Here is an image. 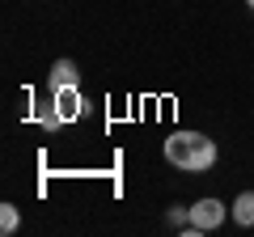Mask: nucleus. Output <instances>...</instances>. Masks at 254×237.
<instances>
[{
	"label": "nucleus",
	"instance_id": "obj_7",
	"mask_svg": "<svg viewBox=\"0 0 254 237\" xmlns=\"http://www.w3.org/2000/svg\"><path fill=\"white\" fill-rule=\"evenodd\" d=\"M17 225H21L17 203H0V233H17Z\"/></svg>",
	"mask_w": 254,
	"mask_h": 237
},
{
	"label": "nucleus",
	"instance_id": "obj_6",
	"mask_svg": "<svg viewBox=\"0 0 254 237\" xmlns=\"http://www.w3.org/2000/svg\"><path fill=\"white\" fill-rule=\"evenodd\" d=\"M165 225L170 229H187L190 225V208L187 203H170V208H165Z\"/></svg>",
	"mask_w": 254,
	"mask_h": 237
},
{
	"label": "nucleus",
	"instance_id": "obj_5",
	"mask_svg": "<svg viewBox=\"0 0 254 237\" xmlns=\"http://www.w3.org/2000/svg\"><path fill=\"white\" fill-rule=\"evenodd\" d=\"M229 216H233V225L242 229H254V191H242L233 203H229Z\"/></svg>",
	"mask_w": 254,
	"mask_h": 237
},
{
	"label": "nucleus",
	"instance_id": "obj_4",
	"mask_svg": "<svg viewBox=\"0 0 254 237\" xmlns=\"http://www.w3.org/2000/svg\"><path fill=\"white\" fill-rule=\"evenodd\" d=\"M47 85H51V93H55V89H68V85H81V72H76L72 59H55V64H51V76H47Z\"/></svg>",
	"mask_w": 254,
	"mask_h": 237
},
{
	"label": "nucleus",
	"instance_id": "obj_3",
	"mask_svg": "<svg viewBox=\"0 0 254 237\" xmlns=\"http://www.w3.org/2000/svg\"><path fill=\"white\" fill-rule=\"evenodd\" d=\"M51 106H55V115H60L64 123H72V118H81L85 98H81L76 85H68V89H55V93H51Z\"/></svg>",
	"mask_w": 254,
	"mask_h": 237
},
{
	"label": "nucleus",
	"instance_id": "obj_8",
	"mask_svg": "<svg viewBox=\"0 0 254 237\" xmlns=\"http://www.w3.org/2000/svg\"><path fill=\"white\" fill-rule=\"evenodd\" d=\"M246 4H250V9H254V0H246Z\"/></svg>",
	"mask_w": 254,
	"mask_h": 237
},
{
	"label": "nucleus",
	"instance_id": "obj_2",
	"mask_svg": "<svg viewBox=\"0 0 254 237\" xmlns=\"http://www.w3.org/2000/svg\"><path fill=\"white\" fill-rule=\"evenodd\" d=\"M225 216H229V208L220 199H195V203H190V225L182 229V233H187V237L216 233V229L225 225Z\"/></svg>",
	"mask_w": 254,
	"mask_h": 237
},
{
	"label": "nucleus",
	"instance_id": "obj_1",
	"mask_svg": "<svg viewBox=\"0 0 254 237\" xmlns=\"http://www.w3.org/2000/svg\"><path fill=\"white\" fill-rule=\"evenodd\" d=\"M165 161L174 170H187V174H203L216 165V140H208L203 131H170L161 144Z\"/></svg>",
	"mask_w": 254,
	"mask_h": 237
}]
</instances>
